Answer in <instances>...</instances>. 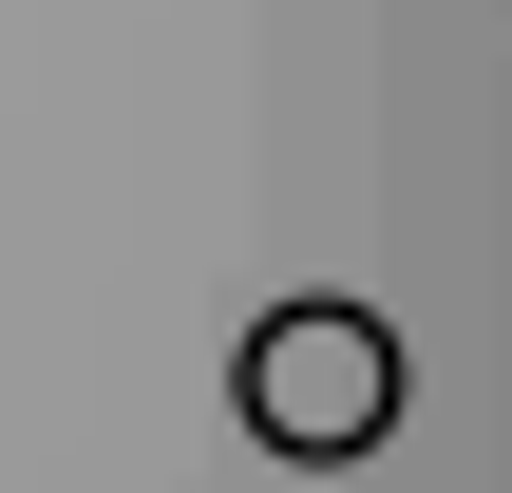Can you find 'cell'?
Listing matches in <instances>:
<instances>
[{
    "label": "cell",
    "mask_w": 512,
    "mask_h": 493,
    "mask_svg": "<svg viewBox=\"0 0 512 493\" xmlns=\"http://www.w3.org/2000/svg\"><path fill=\"white\" fill-rule=\"evenodd\" d=\"M399 399H418V361H399V323H380V304H342V285H304V304H266V323L228 342V418H247L285 475L380 456V437H399Z\"/></svg>",
    "instance_id": "cell-1"
}]
</instances>
